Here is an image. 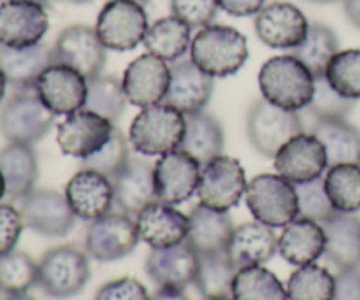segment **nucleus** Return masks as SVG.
Returning <instances> with one entry per match:
<instances>
[{
	"instance_id": "nucleus-41",
	"label": "nucleus",
	"mask_w": 360,
	"mask_h": 300,
	"mask_svg": "<svg viewBox=\"0 0 360 300\" xmlns=\"http://www.w3.org/2000/svg\"><path fill=\"white\" fill-rule=\"evenodd\" d=\"M326 77L330 86L347 98H360V49H343L327 65Z\"/></svg>"
},
{
	"instance_id": "nucleus-27",
	"label": "nucleus",
	"mask_w": 360,
	"mask_h": 300,
	"mask_svg": "<svg viewBox=\"0 0 360 300\" xmlns=\"http://www.w3.org/2000/svg\"><path fill=\"white\" fill-rule=\"evenodd\" d=\"M326 232V259L340 270L360 267V218L336 211L322 221Z\"/></svg>"
},
{
	"instance_id": "nucleus-35",
	"label": "nucleus",
	"mask_w": 360,
	"mask_h": 300,
	"mask_svg": "<svg viewBox=\"0 0 360 300\" xmlns=\"http://www.w3.org/2000/svg\"><path fill=\"white\" fill-rule=\"evenodd\" d=\"M232 297L234 300H288V294L287 287H283L273 270L252 266L236 273Z\"/></svg>"
},
{
	"instance_id": "nucleus-47",
	"label": "nucleus",
	"mask_w": 360,
	"mask_h": 300,
	"mask_svg": "<svg viewBox=\"0 0 360 300\" xmlns=\"http://www.w3.org/2000/svg\"><path fill=\"white\" fill-rule=\"evenodd\" d=\"M25 223L20 209L11 204H0V256L16 248Z\"/></svg>"
},
{
	"instance_id": "nucleus-18",
	"label": "nucleus",
	"mask_w": 360,
	"mask_h": 300,
	"mask_svg": "<svg viewBox=\"0 0 360 300\" xmlns=\"http://www.w3.org/2000/svg\"><path fill=\"white\" fill-rule=\"evenodd\" d=\"M274 160V169L280 176L294 185L322 178L329 169L327 153L319 137L301 132L281 146Z\"/></svg>"
},
{
	"instance_id": "nucleus-7",
	"label": "nucleus",
	"mask_w": 360,
	"mask_h": 300,
	"mask_svg": "<svg viewBox=\"0 0 360 300\" xmlns=\"http://www.w3.org/2000/svg\"><path fill=\"white\" fill-rule=\"evenodd\" d=\"M55 125V115L35 91H14L0 109V133L9 143L34 144Z\"/></svg>"
},
{
	"instance_id": "nucleus-19",
	"label": "nucleus",
	"mask_w": 360,
	"mask_h": 300,
	"mask_svg": "<svg viewBox=\"0 0 360 300\" xmlns=\"http://www.w3.org/2000/svg\"><path fill=\"white\" fill-rule=\"evenodd\" d=\"M308 18L290 2L267 4L255 14L257 35L269 48H297L308 35Z\"/></svg>"
},
{
	"instance_id": "nucleus-58",
	"label": "nucleus",
	"mask_w": 360,
	"mask_h": 300,
	"mask_svg": "<svg viewBox=\"0 0 360 300\" xmlns=\"http://www.w3.org/2000/svg\"><path fill=\"white\" fill-rule=\"evenodd\" d=\"M74 4H88V2H94V0H70Z\"/></svg>"
},
{
	"instance_id": "nucleus-46",
	"label": "nucleus",
	"mask_w": 360,
	"mask_h": 300,
	"mask_svg": "<svg viewBox=\"0 0 360 300\" xmlns=\"http://www.w3.org/2000/svg\"><path fill=\"white\" fill-rule=\"evenodd\" d=\"M146 287L136 278H120L102 285L94 300H150Z\"/></svg>"
},
{
	"instance_id": "nucleus-50",
	"label": "nucleus",
	"mask_w": 360,
	"mask_h": 300,
	"mask_svg": "<svg viewBox=\"0 0 360 300\" xmlns=\"http://www.w3.org/2000/svg\"><path fill=\"white\" fill-rule=\"evenodd\" d=\"M343 9L350 23L360 30V0H343Z\"/></svg>"
},
{
	"instance_id": "nucleus-1",
	"label": "nucleus",
	"mask_w": 360,
	"mask_h": 300,
	"mask_svg": "<svg viewBox=\"0 0 360 300\" xmlns=\"http://www.w3.org/2000/svg\"><path fill=\"white\" fill-rule=\"evenodd\" d=\"M262 97L287 111L308 107L315 91V76L294 55L273 56L259 72Z\"/></svg>"
},
{
	"instance_id": "nucleus-40",
	"label": "nucleus",
	"mask_w": 360,
	"mask_h": 300,
	"mask_svg": "<svg viewBox=\"0 0 360 300\" xmlns=\"http://www.w3.org/2000/svg\"><path fill=\"white\" fill-rule=\"evenodd\" d=\"M37 285V263L25 252H16L0 256V290L9 294H27Z\"/></svg>"
},
{
	"instance_id": "nucleus-37",
	"label": "nucleus",
	"mask_w": 360,
	"mask_h": 300,
	"mask_svg": "<svg viewBox=\"0 0 360 300\" xmlns=\"http://www.w3.org/2000/svg\"><path fill=\"white\" fill-rule=\"evenodd\" d=\"M238 269L227 252L199 255L195 287L204 299L232 295V283Z\"/></svg>"
},
{
	"instance_id": "nucleus-42",
	"label": "nucleus",
	"mask_w": 360,
	"mask_h": 300,
	"mask_svg": "<svg viewBox=\"0 0 360 300\" xmlns=\"http://www.w3.org/2000/svg\"><path fill=\"white\" fill-rule=\"evenodd\" d=\"M130 141L120 129L112 130V136L109 137L108 143L94 153L91 157L81 160V167L94 169V171L102 172L108 178H115L130 158Z\"/></svg>"
},
{
	"instance_id": "nucleus-39",
	"label": "nucleus",
	"mask_w": 360,
	"mask_h": 300,
	"mask_svg": "<svg viewBox=\"0 0 360 300\" xmlns=\"http://www.w3.org/2000/svg\"><path fill=\"white\" fill-rule=\"evenodd\" d=\"M127 104L129 100H127L122 79L115 76H102V74L94 79H88L84 109L97 112L115 123L125 112Z\"/></svg>"
},
{
	"instance_id": "nucleus-49",
	"label": "nucleus",
	"mask_w": 360,
	"mask_h": 300,
	"mask_svg": "<svg viewBox=\"0 0 360 300\" xmlns=\"http://www.w3.org/2000/svg\"><path fill=\"white\" fill-rule=\"evenodd\" d=\"M218 6L232 16L245 18L255 16L266 6V0H218Z\"/></svg>"
},
{
	"instance_id": "nucleus-59",
	"label": "nucleus",
	"mask_w": 360,
	"mask_h": 300,
	"mask_svg": "<svg viewBox=\"0 0 360 300\" xmlns=\"http://www.w3.org/2000/svg\"><path fill=\"white\" fill-rule=\"evenodd\" d=\"M134 2L141 4V6H146V4H148V2H150V0H134Z\"/></svg>"
},
{
	"instance_id": "nucleus-55",
	"label": "nucleus",
	"mask_w": 360,
	"mask_h": 300,
	"mask_svg": "<svg viewBox=\"0 0 360 300\" xmlns=\"http://www.w3.org/2000/svg\"><path fill=\"white\" fill-rule=\"evenodd\" d=\"M204 300H234V297L232 295H220V297H207Z\"/></svg>"
},
{
	"instance_id": "nucleus-32",
	"label": "nucleus",
	"mask_w": 360,
	"mask_h": 300,
	"mask_svg": "<svg viewBox=\"0 0 360 300\" xmlns=\"http://www.w3.org/2000/svg\"><path fill=\"white\" fill-rule=\"evenodd\" d=\"M311 133L326 148L329 167L360 164V130L347 119H316Z\"/></svg>"
},
{
	"instance_id": "nucleus-12",
	"label": "nucleus",
	"mask_w": 360,
	"mask_h": 300,
	"mask_svg": "<svg viewBox=\"0 0 360 300\" xmlns=\"http://www.w3.org/2000/svg\"><path fill=\"white\" fill-rule=\"evenodd\" d=\"M35 95L55 116H69L84 107L88 79L63 63H53L39 76Z\"/></svg>"
},
{
	"instance_id": "nucleus-26",
	"label": "nucleus",
	"mask_w": 360,
	"mask_h": 300,
	"mask_svg": "<svg viewBox=\"0 0 360 300\" xmlns=\"http://www.w3.org/2000/svg\"><path fill=\"white\" fill-rule=\"evenodd\" d=\"M278 253L292 266H308L326 253V232L311 218H295L278 237Z\"/></svg>"
},
{
	"instance_id": "nucleus-11",
	"label": "nucleus",
	"mask_w": 360,
	"mask_h": 300,
	"mask_svg": "<svg viewBox=\"0 0 360 300\" xmlns=\"http://www.w3.org/2000/svg\"><path fill=\"white\" fill-rule=\"evenodd\" d=\"M105 46L97 30L88 25L63 28L53 46V62L72 67L86 79L101 76L105 65Z\"/></svg>"
},
{
	"instance_id": "nucleus-44",
	"label": "nucleus",
	"mask_w": 360,
	"mask_h": 300,
	"mask_svg": "<svg viewBox=\"0 0 360 300\" xmlns=\"http://www.w3.org/2000/svg\"><path fill=\"white\" fill-rule=\"evenodd\" d=\"M295 192H297L299 200V216L311 218V220L322 223L330 214L336 213L329 197H327L322 178L299 183V185H295Z\"/></svg>"
},
{
	"instance_id": "nucleus-16",
	"label": "nucleus",
	"mask_w": 360,
	"mask_h": 300,
	"mask_svg": "<svg viewBox=\"0 0 360 300\" xmlns=\"http://www.w3.org/2000/svg\"><path fill=\"white\" fill-rule=\"evenodd\" d=\"M202 165L186 151L174 150L162 155L155 164L157 200L171 206L186 202L197 193Z\"/></svg>"
},
{
	"instance_id": "nucleus-33",
	"label": "nucleus",
	"mask_w": 360,
	"mask_h": 300,
	"mask_svg": "<svg viewBox=\"0 0 360 300\" xmlns=\"http://www.w3.org/2000/svg\"><path fill=\"white\" fill-rule=\"evenodd\" d=\"M192 39V27L176 16H165L148 27L143 42L148 53L172 63L188 51Z\"/></svg>"
},
{
	"instance_id": "nucleus-17",
	"label": "nucleus",
	"mask_w": 360,
	"mask_h": 300,
	"mask_svg": "<svg viewBox=\"0 0 360 300\" xmlns=\"http://www.w3.org/2000/svg\"><path fill=\"white\" fill-rule=\"evenodd\" d=\"M171 83V65L165 60L144 53L129 63L122 77L127 100L137 107L164 102Z\"/></svg>"
},
{
	"instance_id": "nucleus-34",
	"label": "nucleus",
	"mask_w": 360,
	"mask_h": 300,
	"mask_svg": "<svg viewBox=\"0 0 360 300\" xmlns=\"http://www.w3.org/2000/svg\"><path fill=\"white\" fill-rule=\"evenodd\" d=\"M338 51H340V41L333 28L323 23H309L308 35L297 48L292 49L290 55L301 60L313 76L323 77L327 65Z\"/></svg>"
},
{
	"instance_id": "nucleus-23",
	"label": "nucleus",
	"mask_w": 360,
	"mask_h": 300,
	"mask_svg": "<svg viewBox=\"0 0 360 300\" xmlns=\"http://www.w3.org/2000/svg\"><path fill=\"white\" fill-rule=\"evenodd\" d=\"M136 225L141 241L151 249H162L186 241L190 220L171 204L157 200L137 214Z\"/></svg>"
},
{
	"instance_id": "nucleus-30",
	"label": "nucleus",
	"mask_w": 360,
	"mask_h": 300,
	"mask_svg": "<svg viewBox=\"0 0 360 300\" xmlns=\"http://www.w3.org/2000/svg\"><path fill=\"white\" fill-rule=\"evenodd\" d=\"M0 172L6 181V195L11 200H23L35 190L39 162L32 144L9 143L0 150Z\"/></svg>"
},
{
	"instance_id": "nucleus-54",
	"label": "nucleus",
	"mask_w": 360,
	"mask_h": 300,
	"mask_svg": "<svg viewBox=\"0 0 360 300\" xmlns=\"http://www.w3.org/2000/svg\"><path fill=\"white\" fill-rule=\"evenodd\" d=\"M4 195H6V181H4V176L0 172V200L4 199Z\"/></svg>"
},
{
	"instance_id": "nucleus-43",
	"label": "nucleus",
	"mask_w": 360,
	"mask_h": 300,
	"mask_svg": "<svg viewBox=\"0 0 360 300\" xmlns=\"http://www.w3.org/2000/svg\"><path fill=\"white\" fill-rule=\"evenodd\" d=\"M354 107V98H347L338 93L326 76L315 77V91H313L311 102L306 107L315 116V119H347Z\"/></svg>"
},
{
	"instance_id": "nucleus-28",
	"label": "nucleus",
	"mask_w": 360,
	"mask_h": 300,
	"mask_svg": "<svg viewBox=\"0 0 360 300\" xmlns=\"http://www.w3.org/2000/svg\"><path fill=\"white\" fill-rule=\"evenodd\" d=\"M236 269L264 266L278 253V237L273 227L260 221H250L234 228L227 248Z\"/></svg>"
},
{
	"instance_id": "nucleus-45",
	"label": "nucleus",
	"mask_w": 360,
	"mask_h": 300,
	"mask_svg": "<svg viewBox=\"0 0 360 300\" xmlns=\"http://www.w3.org/2000/svg\"><path fill=\"white\" fill-rule=\"evenodd\" d=\"M172 16L192 28H204L217 18L218 0H171Z\"/></svg>"
},
{
	"instance_id": "nucleus-2",
	"label": "nucleus",
	"mask_w": 360,
	"mask_h": 300,
	"mask_svg": "<svg viewBox=\"0 0 360 300\" xmlns=\"http://www.w3.org/2000/svg\"><path fill=\"white\" fill-rule=\"evenodd\" d=\"M190 58L211 77L232 76L248 60V41L234 27L207 25L192 39Z\"/></svg>"
},
{
	"instance_id": "nucleus-48",
	"label": "nucleus",
	"mask_w": 360,
	"mask_h": 300,
	"mask_svg": "<svg viewBox=\"0 0 360 300\" xmlns=\"http://www.w3.org/2000/svg\"><path fill=\"white\" fill-rule=\"evenodd\" d=\"M334 300H360V267L338 273Z\"/></svg>"
},
{
	"instance_id": "nucleus-21",
	"label": "nucleus",
	"mask_w": 360,
	"mask_h": 300,
	"mask_svg": "<svg viewBox=\"0 0 360 300\" xmlns=\"http://www.w3.org/2000/svg\"><path fill=\"white\" fill-rule=\"evenodd\" d=\"M146 274L158 288L185 290L195 283L199 255L186 241L162 249H151L144 263Z\"/></svg>"
},
{
	"instance_id": "nucleus-57",
	"label": "nucleus",
	"mask_w": 360,
	"mask_h": 300,
	"mask_svg": "<svg viewBox=\"0 0 360 300\" xmlns=\"http://www.w3.org/2000/svg\"><path fill=\"white\" fill-rule=\"evenodd\" d=\"M309 2H316V4H330V2H336V0H309Z\"/></svg>"
},
{
	"instance_id": "nucleus-31",
	"label": "nucleus",
	"mask_w": 360,
	"mask_h": 300,
	"mask_svg": "<svg viewBox=\"0 0 360 300\" xmlns=\"http://www.w3.org/2000/svg\"><path fill=\"white\" fill-rule=\"evenodd\" d=\"M186 129L179 150L186 151L200 165H206L213 158L224 155L225 133L221 123L210 112L185 115Z\"/></svg>"
},
{
	"instance_id": "nucleus-10",
	"label": "nucleus",
	"mask_w": 360,
	"mask_h": 300,
	"mask_svg": "<svg viewBox=\"0 0 360 300\" xmlns=\"http://www.w3.org/2000/svg\"><path fill=\"white\" fill-rule=\"evenodd\" d=\"M136 220L127 213H108L90 221L84 237L86 253L97 262H115L130 255L139 244Z\"/></svg>"
},
{
	"instance_id": "nucleus-56",
	"label": "nucleus",
	"mask_w": 360,
	"mask_h": 300,
	"mask_svg": "<svg viewBox=\"0 0 360 300\" xmlns=\"http://www.w3.org/2000/svg\"><path fill=\"white\" fill-rule=\"evenodd\" d=\"M30 2H37L41 4V6H48V4L53 2V0H30Z\"/></svg>"
},
{
	"instance_id": "nucleus-51",
	"label": "nucleus",
	"mask_w": 360,
	"mask_h": 300,
	"mask_svg": "<svg viewBox=\"0 0 360 300\" xmlns=\"http://www.w3.org/2000/svg\"><path fill=\"white\" fill-rule=\"evenodd\" d=\"M150 300H188L183 290H169V288H158L157 294Z\"/></svg>"
},
{
	"instance_id": "nucleus-20",
	"label": "nucleus",
	"mask_w": 360,
	"mask_h": 300,
	"mask_svg": "<svg viewBox=\"0 0 360 300\" xmlns=\"http://www.w3.org/2000/svg\"><path fill=\"white\" fill-rule=\"evenodd\" d=\"M65 199L76 218L94 221L111 213L115 186L111 178L102 172L81 167L65 185Z\"/></svg>"
},
{
	"instance_id": "nucleus-13",
	"label": "nucleus",
	"mask_w": 360,
	"mask_h": 300,
	"mask_svg": "<svg viewBox=\"0 0 360 300\" xmlns=\"http://www.w3.org/2000/svg\"><path fill=\"white\" fill-rule=\"evenodd\" d=\"M20 213L25 227L44 237H63L76 225L65 193L55 190H34L20 200Z\"/></svg>"
},
{
	"instance_id": "nucleus-24",
	"label": "nucleus",
	"mask_w": 360,
	"mask_h": 300,
	"mask_svg": "<svg viewBox=\"0 0 360 300\" xmlns=\"http://www.w3.org/2000/svg\"><path fill=\"white\" fill-rule=\"evenodd\" d=\"M115 186V204L127 214H139L157 202L155 165L146 158H129L125 167L111 179Z\"/></svg>"
},
{
	"instance_id": "nucleus-3",
	"label": "nucleus",
	"mask_w": 360,
	"mask_h": 300,
	"mask_svg": "<svg viewBox=\"0 0 360 300\" xmlns=\"http://www.w3.org/2000/svg\"><path fill=\"white\" fill-rule=\"evenodd\" d=\"M185 129V115L176 107L165 102L148 105L130 125V146L143 157H162L169 151L179 150Z\"/></svg>"
},
{
	"instance_id": "nucleus-5",
	"label": "nucleus",
	"mask_w": 360,
	"mask_h": 300,
	"mask_svg": "<svg viewBox=\"0 0 360 300\" xmlns=\"http://www.w3.org/2000/svg\"><path fill=\"white\" fill-rule=\"evenodd\" d=\"M246 204L257 221L285 227L299 218L295 185L280 174H259L246 186Z\"/></svg>"
},
{
	"instance_id": "nucleus-36",
	"label": "nucleus",
	"mask_w": 360,
	"mask_h": 300,
	"mask_svg": "<svg viewBox=\"0 0 360 300\" xmlns=\"http://www.w3.org/2000/svg\"><path fill=\"white\" fill-rule=\"evenodd\" d=\"M327 197L340 213L360 211V165L340 164L326 171L323 178Z\"/></svg>"
},
{
	"instance_id": "nucleus-15",
	"label": "nucleus",
	"mask_w": 360,
	"mask_h": 300,
	"mask_svg": "<svg viewBox=\"0 0 360 300\" xmlns=\"http://www.w3.org/2000/svg\"><path fill=\"white\" fill-rule=\"evenodd\" d=\"M49 28L44 6L30 0H4L0 4V46L28 48L39 44Z\"/></svg>"
},
{
	"instance_id": "nucleus-38",
	"label": "nucleus",
	"mask_w": 360,
	"mask_h": 300,
	"mask_svg": "<svg viewBox=\"0 0 360 300\" xmlns=\"http://www.w3.org/2000/svg\"><path fill=\"white\" fill-rule=\"evenodd\" d=\"M336 276L319 263L301 266L287 281L288 300H334Z\"/></svg>"
},
{
	"instance_id": "nucleus-52",
	"label": "nucleus",
	"mask_w": 360,
	"mask_h": 300,
	"mask_svg": "<svg viewBox=\"0 0 360 300\" xmlns=\"http://www.w3.org/2000/svg\"><path fill=\"white\" fill-rule=\"evenodd\" d=\"M6 88H7V79L4 76L2 69H0V104H2L4 97H6Z\"/></svg>"
},
{
	"instance_id": "nucleus-53",
	"label": "nucleus",
	"mask_w": 360,
	"mask_h": 300,
	"mask_svg": "<svg viewBox=\"0 0 360 300\" xmlns=\"http://www.w3.org/2000/svg\"><path fill=\"white\" fill-rule=\"evenodd\" d=\"M4 300H35L27 294H9Z\"/></svg>"
},
{
	"instance_id": "nucleus-14",
	"label": "nucleus",
	"mask_w": 360,
	"mask_h": 300,
	"mask_svg": "<svg viewBox=\"0 0 360 300\" xmlns=\"http://www.w3.org/2000/svg\"><path fill=\"white\" fill-rule=\"evenodd\" d=\"M112 130L115 125L111 119L83 107L60 123L56 129V143L63 155L84 160L108 143Z\"/></svg>"
},
{
	"instance_id": "nucleus-6",
	"label": "nucleus",
	"mask_w": 360,
	"mask_h": 300,
	"mask_svg": "<svg viewBox=\"0 0 360 300\" xmlns=\"http://www.w3.org/2000/svg\"><path fill=\"white\" fill-rule=\"evenodd\" d=\"M304 130L297 111H287L266 98L253 102L246 116V133L262 157L274 158L287 141Z\"/></svg>"
},
{
	"instance_id": "nucleus-25",
	"label": "nucleus",
	"mask_w": 360,
	"mask_h": 300,
	"mask_svg": "<svg viewBox=\"0 0 360 300\" xmlns=\"http://www.w3.org/2000/svg\"><path fill=\"white\" fill-rule=\"evenodd\" d=\"M53 63V48L42 42L28 48L0 46V69L14 91H34L39 76Z\"/></svg>"
},
{
	"instance_id": "nucleus-22",
	"label": "nucleus",
	"mask_w": 360,
	"mask_h": 300,
	"mask_svg": "<svg viewBox=\"0 0 360 300\" xmlns=\"http://www.w3.org/2000/svg\"><path fill=\"white\" fill-rule=\"evenodd\" d=\"M213 90L214 77L200 70L192 58H179L171 63V83L164 102L183 115H193L206 107Z\"/></svg>"
},
{
	"instance_id": "nucleus-8",
	"label": "nucleus",
	"mask_w": 360,
	"mask_h": 300,
	"mask_svg": "<svg viewBox=\"0 0 360 300\" xmlns=\"http://www.w3.org/2000/svg\"><path fill=\"white\" fill-rule=\"evenodd\" d=\"M246 172L238 158L220 155L202 165L197 197L200 204L214 211L227 213L236 207L246 193Z\"/></svg>"
},
{
	"instance_id": "nucleus-9",
	"label": "nucleus",
	"mask_w": 360,
	"mask_h": 300,
	"mask_svg": "<svg viewBox=\"0 0 360 300\" xmlns=\"http://www.w3.org/2000/svg\"><path fill=\"white\" fill-rule=\"evenodd\" d=\"M148 27L144 6L134 0H109L98 13L95 30L108 49L130 51L144 41Z\"/></svg>"
},
{
	"instance_id": "nucleus-29",
	"label": "nucleus",
	"mask_w": 360,
	"mask_h": 300,
	"mask_svg": "<svg viewBox=\"0 0 360 300\" xmlns=\"http://www.w3.org/2000/svg\"><path fill=\"white\" fill-rule=\"evenodd\" d=\"M190 228L186 242L197 252V255H210V253L227 252L231 242L234 223L231 216L221 211L197 204L188 214Z\"/></svg>"
},
{
	"instance_id": "nucleus-60",
	"label": "nucleus",
	"mask_w": 360,
	"mask_h": 300,
	"mask_svg": "<svg viewBox=\"0 0 360 300\" xmlns=\"http://www.w3.org/2000/svg\"><path fill=\"white\" fill-rule=\"evenodd\" d=\"M359 165H360V164H359Z\"/></svg>"
},
{
	"instance_id": "nucleus-4",
	"label": "nucleus",
	"mask_w": 360,
	"mask_h": 300,
	"mask_svg": "<svg viewBox=\"0 0 360 300\" xmlns=\"http://www.w3.org/2000/svg\"><path fill=\"white\" fill-rule=\"evenodd\" d=\"M90 280L86 253L74 246H56L37 263V287L49 299H70L84 290Z\"/></svg>"
}]
</instances>
